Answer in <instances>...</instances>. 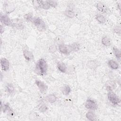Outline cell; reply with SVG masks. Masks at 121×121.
I'll list each match as a JSON object with an SVG mask.
<instances>
[{"mask_svg": "<svg viewBox=\"0 0 121 121\" xmlns=\"http://www.w3.org/2000/svg\"><path fill=\"white\" fill-rule=\"evenodd\" d=\"M35 83L42 93H44L46 91L47 89V86L44 82L39 79H36Z\"/></svg>", "mask_w": 121, "mask_h": 121, "instance_id": "5", "label": "cell"}, {"mask_svg": "<svg viewBox=\"0 0 121 121\" xmlns=\"http://www.w3.org/2000/svg\"><path fill=\"white\" fill-rule=\"evenodd\" d=\"M3 8H4V9L5 10L6 13L8 14L11 13L15 9V8L13 5H12L11 4H9L8 3H4V4L3 5Z\"/></svg>", "mask_w": 121, "mask_h": 121, "instance_id": "14", "label": "cell"}, {"mask_svg": "<svg viewBox=\"0 0 121 121\" xmlns=\"http://www.w3.org/2000/svg\"><path fill=\"white\" fill-rule=\"evenodd\" d=\"M95 18L96 20L101 24H104L106 22L105 17L101 14H97L95 15Z\"/></svg>", "mask_w": 121, "mask_h": 121, "instance_id": "20", "label": "cell"}, {"mask_svg": "<svg viewBox=\"0 0 121 121\" xmlns=\"http://www.w3.org/2000/svg\"><path fill=\"white\" fill-rule=\"evenodd\" d=\"M86 118L90 121H94L96 120V116L95 114L93 112H92L91 111L88 112L86 113Z\"/></svg>", "mask_w": 121, "mask_h": 121, "instance_id": "18", "label": "cell"}, {"mask_svg": "<svg viewBox=\"0 0 121 121\" xmlns=\"http://www.w3.org/2000/svg\"><path fill=\"white\" fill-rule=\"evenodd\" d=\"M57 51V47L55 44L51 45L49 48V51L52 53H53Z\"/></svg>", "mask_w": 121, "mask_h": 121, "instance_id": "30", "label": "cell"}, {"mask_svg": "<svg viewBox=\"0 0 121 121\" xmlns=\"http://www.w3.org/2000/svg\"><path fill=\"white\" fill-rule=\"evenodd\" d=\"M61 91L64 95H68L71 91V89L69 86L65 84L61 87Z\"/></svg>", "mask_w": 121, "mask_h": 121, "instance_id": "16", "label": "cell"}, {"mask_svg": "<svg viewBox=\"0 0 121 121\" xmlns=\"http://www.w3.org/2000/svg\"><path fill=\"white\" fill-rule=\"evenodd\" d=\"M108 98L109 101L113 105H117L120 103V100L115 93L110 91L108 94Z\"/></svg>", "mask_w": 121, "mask_h": 121, "instance_id": "4", "label": "cell"}, {"mask_svg": "<svg viewBox=\"0 0 121 121\" xmlns=\"http://www.w3.org/2000/svg\"><path fill=\"white\" fill-rule=\"evenodd\" d=\"M49 4H50L51 7L52 8H56V7L58 5V3L56 1L54 0H47Z\"/></svg>", "mask_w": 121, "mask_h": 121, "instance_id": "31", "label": "cell"}, {"mask_svg": "<svg viewBox=\"0 0 121 121\" xmlns=\"http://www.w3.org/2000/svg\"><path fill=\"white\" fill-rule=\"evenodd\" d=\"M10 109L9 106L8 104H2V103L1 104V109L3 111V112H8Z\"/></svg>", "mask_w": 121, "mask_h": 121, "instance_id": "29", "label": "cell"}, {"mask_svg": "<svg viewBox=\"0 0 121 121\" xmlns=\"http://www.w3.org/2000/svg\"><path fill=\"white\" fill-rule=\"evenodd\" d=\"M87 65L89 68L92 69H95L98 66L97 62L95 60H90L88 62Z\"/></svg>", "mask_w": 121, "mask_h": 121, "instance_id": "24", "label": "cell"}, {"mask_svg": "<svg viewBox=\"0 0 121 121\" xmlns=\"http://www.w3.org/2000/svg\"><path fill=\"white\" fill-rule=\"evenodd\" d=\"M57 68L62 73H65L67 70V67L66 65L63 63L60 62L57 64Z\"/></svg>", "mask_w": 121, "mask_h": 121, "instance_id": "21", "label": "cell"}, {"mask_svg": "<svg viewBox=\"0 0 121 121\" xmlns=\"http://www.w3.org/2000/svg\"><path fill=\"white\" fill-rule=\"evenodd\" d=\"M112 50H113V52L116 58L117 59L120 60L121 57V51L116 47H113L112 48Z\"/></svg>", "mask_w": 121, "mask_h": 121, "instance_id": "27", "label": "cell"}, {"mask_svg": "<svg viewBox=\"0 0 121 121\" xmlns=\"http://www.w3.org/2000/svg\"><path fill=\"white\" fill-rule=\"evenodd\" d=\"M47 69V64L46 61L43 59H39L36 63L35 71L40 76L46 74Z\"/></svg>", "mask_w": 121, "mask_h": 121, "instance_id": "1", "label": "cell"}, {"mask_svg": "<svg viewBox=\"0 0 121 121\" xmlns=\"http://www.w3.org/2000/svg\"><path fill=\"white\" fill-rule=\"evenodd\" d=\"M0 65L3 71H6L9 70V63L7 59L5 58H1L0 60Z\"/></svg>", "mask_w": 121, "mask_h": 121, "instance_id": "9", "label": "cell"}, {"mask_svg": "<svg viewBox=\"0 0 121 121\" xmlns=\"http://www.w3.org/2000/svg\"><path fill=\"white\" fill-rule=\"evenodd\" d=\"M0 22L3 24L7 26H12V21L7 15H1Z\"/></svg>", "mask_w": 121, "mask_h": 121, "instance_id": "8", "label": "cell"}, {"mask_svg": "<svg viewBox=\"0 0 121 121\" xmlns=\"http://www.w3.org/2000/svg\"><path fill=\"white\" fill-rule=\"evenodd\" d=\"M12 26H15L19 29H22L24 26L22 24V21L21 19H14L11 20Z\"/></svg>", "mask_w": 121, "mask_h": 121, "instance_id": "10", "label": "cell"}, {"mask_svg": "<svg viewBox=\"0 0 121 121\" xmlns=\"http://www.w3.org/2000/svg\"><path fill=\"white\" fill-rule=\"evenodd\" d=\"M38 3V7L44 9H48L51 8L50 4L47 0H37Z\"/></svg>", "mask_w": 121, "mask_h": 121, "instance_id": "12", "label": "cell"}, {"mask_svg": "<svg viewBox=\"0 0 121 121\" xmlns=\"http://www.w3.org/2000/svg\"><path fill=\"white\" fill-rule=\"evenodd\" d=\"M101 43L104 46H109L111 44V40L109 37L105 36L102 38Z\"/></svg>", "mask_w": 121, "mask_h": 121, "instance_id": "19", "label": "cell"}, {"mask_svg": "<svg viewBox=\"0 0 121 121\" xmlns=\"http://www.w3.org/2000/svg\"><path fill=\"white\" fill-rule=\"evenodd\" d=\"M64 14L67 17L70 18H73L75 16V12L73 10H72L71 9H69L66 10L65 11Z\"/></svg>", "mask_w": 121, "mask_h": 121, "instance_id": "26", "label": "cell"}, {"mask_svg": "<svg viewBox=\"0 0 121 121\" xmlns=\"http://www.w3.org/2000/svg\"><path fill=\"white\" fill-rule=\"evenodd\" d=\"M58 49L59 51L63 54H68L71 51L69 46V45H65L64 44H60L59 45Z\"/></svg>", "mask_w": 121, "mask_h": 121, "instance_id": "6", "label": "cell"}, {"mask_svg": "<svg viewBox=\"0 0 121 121\" xmlns=\"http://www.w3.org/2000/svg\"><path fill=\"white\" fill-rule=\"evenodd\" d=\"M108 64L109 66L113 69H116L119 68V64L115 60H109L108 62Z\"/></svg>", "mask_w": 121, "mask_h": 121, "instance_id": "15", "label": "cell"}, {"mask_svg": "<svg viewBox=\"0 0 121 121\" xmlns=\"http://www.w3.org/2000/svg\"><path fill=\"white\" fill-rule=\"evenodd\" d=\"M23 52L24 57L27 61H31L34 59V56L33 53L28 49L25 48L23 50Z\"/></svg>", "mask_w": 121, "mask_h": 121, "instance_id": "7", "label": "cell"}, {"mask_svg": "<svg viewBox=\"0 0 121 121\" xmlns=\"http://www.w3.org/2000/svg\"><path fill=\"white\" fill-rule=\"evenodd\" d=\"M4 31V27H3L2 26H0V33L2 34Z\"/></svg>", "mask_w": 121, "mask_h": 121, "instance_id": "33", "label": "cell"}, {"mask_svg": "<svg viewBox=\"0 0 121 121\" xmlns=\"http://www.w3.org/2000/svg\"><path fill=\"white\" fill-rule=\"evenodd\" d=\"M24 18L26 21H31V22H33V20L34 19L33 17V14L31 13H28L25 14L24 15Z\"/></svg>", "mask_w": 121, "mask_h": 121, "instance_id": "28", "label": "cell"}, {"mask_svg": "<svg viewBox=\"0 0 121 121\" xmlns=\"http://www.w3.org/2000/svg\"><path fill=\"white\" fill-rule=\"evenodd\" d=\"M69 46L70 47V49L71 50V51H73V52H77L80 49L79 47V44L78 43H73L69 45Z\"/></svg>", "mask_w": 121, "mask_h": 121, "instance_id": "23", "label": "cell"}, {"mask_svg": "<svg viewBox=\"0 0 121 121\" xmlns=\"http://www.w3.org/2000/svg\"><path fill=\"white\" fill-rule=\"evenodd\" d=\"M96 7L97 9L99 11H100L101 12H102L103 13H106L108 9L107 8V7L106 6V5L104 4L102 2H98L96 4Z\"/></svg>", "mask_w": 121, "mask_h": 121, "instance_id": "13", "label": "cell"}, {"mask_svg": "<svg viewBox=\"0 0 121 121\" xmlns=\"http://www.w3.org/2000/svg\"><path fill=\"white\" fill-rule=\"evenodd\" d=\"M120 5H121V3H118V5H117V7H118V8H119V9L120 10V9H121V6H120Z\"/></svg>", "mask_w": 121, "mask_h": 121, "instance_id": "34", "label": "cell"}, {"mask_svg": "<svg viewBox=\"0 0 121 121\" xmlns=\"http://www.w3.org/2000/svg\"><path fill=\"white\" fill-rule=\"evenodd\" d=\"M85 107L90 110H95L98 108L96 102L91 98H88L86 100L85 103Z\"/></svg>", "mask_w": 121, "mask_h": 121, "instance_id": "3", "label": "cell"}, {"mask_svg": "<svg viewBox=\"0 0 121 121\" xmlns=\"http://www.w3.org/2000/svg\"><path fill=\"white\" fill-rule=\"evenodd\" d=\"M57 97L54 94H49L45 97L46 100L50 103H55L57 100Z\"/></svg>", "mask_w": 121, "mask_h": 121, "instance_id": "17", "label": "cell"}, {"mask_svg": "<svg viewBox=\"0 0 121 121\" xmlns=\"http://www.w3.org/2000/svg\"><path fill=\"white\" fill-rule=\"evenodd\" d=\"M6 91L10 95H12L15 92V88L12 84H7L6 86Z\"/></svg>", "mask_w": 121, "mask_h": 121, "instance_id": "22", "label": "cell"}, {"mask_svg": "<svg viewBox=\"0 0 121 121\" xmlns=\"http://www.w3.org/2000/svg\"><path fill=\"white\" fill-rule=\"evenodd\" d=\"M116 87V83L114 81L108 80L105 83L106 89L109 91H113Z\"/></svg>", "mask_w": 121, "mask_h": 121, "instance_id": "11", "label": "cell"}, {"mask_svg": "<svg viewBox=\"0 0 121 121\" xmlns=\"http://www.w3.org/2000/svg\"><path fill=\"white\" fill-rule=\"evenodd\" d=\"M114 31L115 33L118 35L121 34V28L119 26H116L114 28Z\"/></svg>", "mask_w": 121, "mask_h": 121, "instance_id": "32", "label": "cell"}, {"mask_svg": "<svg viewBox=\"0 0 121 121\" xmlns=\"http://www.w3.org/2000/svg\"><path fill=\"white\" fill-rule=\"evenodd\" d=\"M33 22L39 31L42 32L46 29V25L44 22L39 17L34 18Z\"/></svg>", "mask_w": 121, "mask_h": 121, "instance_id": "2", "label": "cell"}, {"mask_svg": "<svg viewBox=\"0 0 121 121\" xmlns=\"http://www.w3.org/2000/svg\"><path fill=\"white\" fill-rule=\"evenodd\" d=\"M38 110L40 112H45L47 110L48 107L45 104H44L43 103H40L38 105Z\"/></svg>", "mask_w": 121, "mask_h": 121, "instance_id": "25", "label": "cell"}]
</instances>
